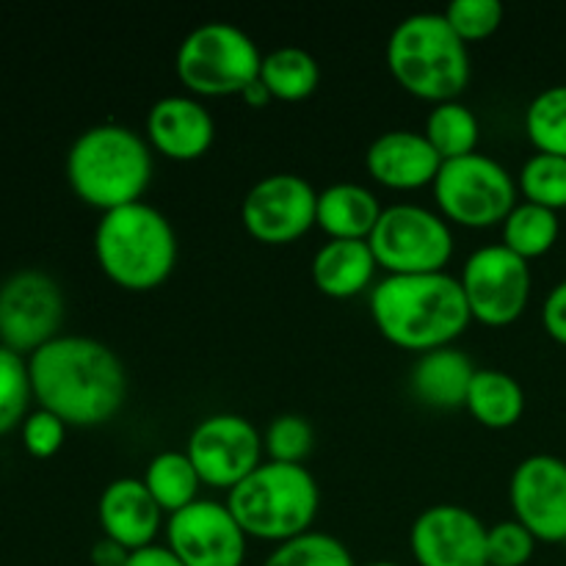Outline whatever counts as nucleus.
<instances>
[{
  "label": "nucleus",
  "instance_id": "obj_1",
  "mask_svg": "<svg viewBox=\"0 0 566 566\" xmlns=\"http://www.w3.org/2000/svg\"><path fill=\"white\" fill-rule=\"evenodd\" d=\"M28 374L39 409L81 429L108 423L127 396L125 365L94 337H53L31 354Z\"/></svg>",
  "mask_w": 566,
  "mask_h": 566
},
{
  "label": "nucleus",
  "instance_id": "obj_2",
  "mask_svg": "<svg viewBox=\"0 0 566 566\" xmlns=\"http://www.w3.org/2000/svg\"><path fill=\"white\" fill-rule=\"evenodd\" d=\"M376 329L409 352L451 346L473 321L462 282L448 271L434 274H387L370 291Z\"/></svg>",
  "mask_w": 566,
  "mask_h": 566
},
{
  "label": "nucleus",
  "instance_id": "obj_3",
  "mask_svg": "<svg viewBox=\"0 0 566 566\" xmlns=\"http://www.w3.org/2000/svg\"><path fill=\"white\" fill-rule=\"evenodd\" d=\"M153 171L147 138L116 122L83 130L66 153V180L72 191L103 213L142 202Z\"/></svg>",
  "mask_w": 566,
  "mask_h": 566
},
{
  "label": "nucleus",
  "instance_id": "obj_4",
  "mask_svg": "<svg viewBox=\"0 0 566 566\" xmlns=\"http://www.w3.org/2000/svg\"><path fill=\"white\" fill-rule=\"evenodd\" d=\"M387 70L409 94L448 103L470 83L468 42L459 39L440 11H418L392 28L387 39Z\"/></svg>",
  "mask_w": 566,
  "mask_h": 566
},
{
  "label": "nucleus",
  "instance_id": "obj_5",
  "mask_svg": "<svg viewBox=\"0 0 566 566\" xmlns=\"http://www.w3.org/2000/svg\"><path fill=\"white\" fill-rule=\"evenodd\" d=\"M94 254L111 282L125 291H153L177 265V232L158 208L133 202L99 216Z\"/></svg>",
  "mask_w": 566,
  "mask_h": 566
},
{
  "label": "nucleus",
  "instance_id": "obj_6",
  "mask_svg": "<svg viewBox=\"0 0 566 566\" xmlns=\"http://www.w3.org/2000/svg\"><path fill=\"white\" fill-rule=\"evenodd\" d=\"M318 506L321 490L315 475L304 464L271 459L227 495V509L243 534L276 545L313 531Z\"/></svg>",
  "mask_w": 566,
  "mask_h": 566
},
{
  "label": "nucleus",
  "instance_id": "obj_7",
  "mask_svg": "<svg viewBox=\"0 0 566 566\" xmlns=\"http://www.w3.org/2000/svg\"><path fill=\"white\" fill-rule=\"evenodd\" d=\"M263 53L247 31L224 20L193 28L175 53V70L193 97H230L260 77Z\"/></svg>",
  "mask_w": 566,
  "mask_h": 566
},
{
  "label": "nucleus",
  "instance_id": "obj_8",
  "mask_svg": "<svg viewBox=\"0 0 566 566\" xmlns=\"http://www.w3.org/2000/svg\"><path fill=\"white\" fill-rule=\"evenodd\" d=\"M431 186L442 219L462 227H492L506 221L517 205V180L512 171L479 149L462 158L442 160Z\"/></svg>",
  "mask_w": 566,
  "mask_h": 566
},
{
  "label": "nucleus",
  "instance_id": "obj_9",
  "mask_svg": "<svg viewBox=\"0 0 566 566\" xmlns=\"http://www.w3.org/2000/svg\"><path fill=\"white\" fill-rule=\"evenodd\" d=\"M368 243L379 269L387 274H434L446 271L453 254V232L448 221L412 202L381 210Z\"/></svg>",
  "mask_w": 566,
  "mask_h": 566
},
{
  "label": "nucleus",
  "instance_id": "obj_10",
  "mask_svg": "<svg viewBox=\"0 0 566 566\" xmlns=\"http://www.w3.org/2000/svg\"><path fill=\"white\" fill-rule=\"evenodd\" d=\"M462 291L470 315L486 326H506L531 302V265L503 243H486L470 252L462 269Z\"/></svg>",
  "mask_w": 566,
  "mask_h": 566
},
{
  "label": "nucleus",
  "instance_id": "obj_11",
  "mask_svg": "<svg viewBox=\"0 0 566 566\" xmlns=\"http://www.w3.org/2000/svg\"><path fill=\"white\" fill-rule=\"evenodd\" d=\"M263 434L243 415H208L193 426L186 453L208 486L232 490L263 464Z\"/></svg>",
  "mask_w": 566,
  "mask_h": 566
},
{
  "label": "nucleus",
  "instance_id": "obj_12",
  "mask_svg": "<svg viewBox=\"0 0 566 566\" xmlns=\"http://www.w3.org/2000/svg\"><path fill=\"white\" fill-rule=\"evenodd\" d=\"M64 293L44 271H17L0 285V340L22 354L36 352L59 337Z\"/></svg>",
  "mask_w": 566,
  "mask_h": 566
},
{
  "label": "nucleus",
  "instance_id": "obj_13",
  "mask_svg": "<svg viewBox=\"0 0 566 566\" xmlns=\"http://www.w3.org/2000/svg\"><path fill=\"white\" fill-rule=\"evenodd\" d=\"M247 539L227 503L219 501L199 497L166 523V547L182 566H243Z\"/></svg>",
  "mask_w": 566,
  "mask_h": 566
},
{
  "label": "nucleus",
  "instance_id": "obj_14",
  "mask_svg": "<svg viewBox=\"0 0 566 566\" xmlns=\"http://www.w3.org/2000/svg\"><path fill=\"white\" fill-rule=\"evenodd\" d=\"M318 191L293 171L254 182L241 202V221L263 243H291L315 224Z\"/></svg>",
  "mask_w": 566,
  "mask_h": 566
},
{
  "label": "nucleus",
  "instance_id": "obj_15",
  "mask_svg": "<svg viewBox=\"0 0 566 566\" xmlns=\"http://www.w3.org/2000/svg\"><path fill=\"white\" fill-rule=\"evenodd\" d=\"M409 551L418 566H486V525L470 509L437 503L415 517Z\"/></svg>",
  "mask_w": 566,
  "mask_h": 566
},
{
  "label": "nucleus",
  "instance_id": "obj_16",
  "mask_svg": "<svg viewBox=\"0 0 566 566\" xmlns=\"http://www.w3.org/2000/svg\"><path fill=\"white\" fill-rule=\"evenodd\" d=\"M514 520L536 542H566V462L551 453H534L514 468L509 484Z\"/></svg>",
  "mask_w": 566,
  "mask_h": 566
},
{
  "label": "nucleus",
  "instance_id": "obj_17",
  "mask_svg": "<svg viewBox=\"0 0 566 566\" xmlns=\"http://www.w3.org/2000/svg\"><path fill=\"white\" fill-rule=\"evenodd\" d=\"M147 142L171 160H197L213 147L216 119L193 94H166L147 114Z\"/></svg>",
  "mask_w": 566,
  "mask_h": 566
},
{
  "label": "nucleus",
  "instance_id": "obj_18",
  "mask_svg": "<svg viewBox=\"0 0 566 566\" xmlns=\"http://www.w3.org/2000/svg\"><path fill=\"white\" fill-rule=\"evenodd\" d=\"M442 158L423 133L387 130L370 142L365 153V169L376 182L398 191L431 186Z\"/></svg>",
  "mask_w": 566,
  "mask_h": 566
},
{
  "label": "nucleus",
  "instance_id": "obj_19",
  "mask_svg": "<svg viewBox=\"0 0 566 566\" xmlns=\"http://www.w3.org/2000/svg\"><path fill=\"white\" fill-rule=\"evenodd\" d=\"M97 517L103 536L133 553L155 545L164 509L155 503L142 479H116L99 495Z\"/></svg>",
  "mask_w": 566,
  "mask_h": 566
},
{
  "label": "nucleus",
  "instance_id": "obj_20",
  "mask_svg": "<svg viewBox=\"0 0 566 566\" xmlns=\"http://www.w3.org/2000/svg\"><path fill=\"white\" fill-rule=\"evenodd\" d=\"M475 370L479 368L462 348H431V352H423L415 359L409 387L426 407L457 409L468 403V390Z\"/></svg>",
  "mask_w": 566,
  "mask_h": 566
},
{
  "label": "nucleus",
  "instance_id": "obj_21",
  "mask_svg": "<svg viewBox=\"0 0 566 566\" xmlns=\"http://www.w3.org/2000/svg\"><path fill=\"white\" fill-rule=\"evenodd\" d=\"M376 263L368 241L329 238L313 258V280L321 293L332 298H348L363 293L374 282Z\"/></svg>",
  "mask_w": 566,
  "mask_h": 566
},
{
  "label": "nucleus",
  "instance_id": "obj_22",
  "mask_svg": "<svg viewBox=\"0 0 566 566\" xmlns=\"http://www.w3.org/2000/svg\"><path fill=\"white\" fill-rule=\"evenodd\" d=\"M379 197L359 182H332L318 191L315 224L329 238H354L368 241L381 216Z\"/></svg>",
  "mask_w": 566,
  "mask_h": 566
},
{
  "label": "nucleus",
  "instance_id": "obj_23",
  "mask_svg": "<svg viewBox=\"0 0 566 566\" xmlns=\"http://www.w3.org/2000/svg\"><path fill=\"white\" fill-rule=\"evenodd\" d=\"M468 412L486 429H509L525 412V390L512 374L479 368L468 390Z\"/></svg>",
  "mask_w": 566,
  "mask_h": 566
},
{
  "label": "nucleus",
  "instance_id": "obj_24",
  "mask_svg": "<svg viewBox=\"0 0 566 566\" xmlns=\"http://www.w3.org/2000/svg\"><path fill=\"white\" fill-rule=\"evenodd\" d=\"M260 81L274 99L296 103L310 97L321 83V66L313 53L298 44H282L269 50L260 64Z\"/></svg>",
  "mask_w": 566,
  "mask_h": 566
},
{
  "label": "nucleus",
  "instance_id": "obj_25",
  "mask_svg": "<svg viewBox=\"0 0 566 566\" xmlns=\"http://www.w3.org/2000/svg\"><path fill=\"white\" fill-rule=\"evenodd\" d=\"M142 481L147 484L155 503L169 514L199 501V486H202V479L186 451H164L149 459Z\"/></svg>",
  "mask_w": 566,
  "mask_h": 566
},
{
  "label": "nucleus",
  "instance_id": "obj_26",
  "mask_svg": "<svg viewBox=\"0 0 566 566\" xmlns=\"http://www.w3.org/2000/svg\"><path fill=\"white\" fill-rule=\"evenodd\" d=\"M558 232H562V221L556 210L534 202H517L503 221V247H509L523 260H534L556 247Z\"/></svg>",
  "mask_w": 566,
  "mask_h": 566
},
{
  "label": "nucleus",
  "instance_id": "obj_27",
  "mask_svg": "<svg viewBox=\"0 0 566 566\" xmlns=\"http://www.w3.org/2000/svg\"><path fill=\"white\" fill-rule=\"evenodd\" d=\"M423 136L429 138L431 147L437 149L442 160L462 158V155L475 153V147H479V116L459 99L437 103L426 116Z\"/></svg>",
  "mask_w": 566,
  "mask_h": 566
},
{
  "label": "nucleus",
  "instance_id": "obj_28",
  "mask_svg": "<svg viewBox=\"0 0 566 566\" xmlns=\"http://www.w3.org/2000/svg\"><path fill=\"white\" fill-rule=\"evenodd\" d=\"M525 133L536 153L566 158V83L542 88L525 111Z\"/></svg>",
  "mask_w": 566,
  "mask_h": 566
},
{
  "label": "nucleus",
  "instance_id": "obj_29",
  "mask_svg": "<svg viewBox=\"0 0 566 566\" xmlns=\"http://www.w3.org/2000/svg\"><path fill=\"white\" fill-rule=\"evenodd\" d=\"M263 566H357V562L337 536L324 534V531H307L296 539L276 545Z\"/></svg>",
  "mask_w": 566,
  "mask_h": 566
},
{
  "label": "nucleus",
  "instance_id": "obj_30",
  "mask_svg": "<svg viewBox=\"0 0 566 566\" xmlns=\"http://www.w3.org/2000/svg\"><path fill=\"white\" fill-rule=\"evenodd\" d=\"M517 188L525 193V202L542 208H566V158L562 155L536 153L523 164L517 177Z\"/></svg>",
  "mask_w": 566,
  "mask_h": 566
},
{
  "label": "nucleus",
  "instance_id": "obj_31",
  "mask_svg": "<svg viewBox=\"0 0 566 566\" xmlns=\"http://www.w3.org/2000/svg\"><path fill=\"white\" fill-rule=\"evenodd\" d=\"M31 374L22 354L11 352L0 343V434L11 431L25 420L28 401H31Z\"/></svg>",
  "mask_w": 566,
  "mask_h": 566
},
{
  "label": "nucleus",
  "instance_id": "obj_32",
  "mask_svg": "<svg viewBox=\"0 0 566 566\" xmlns=\"http://www.w3.org/2000/svg\"><path fill=\"white\" fill-rule=\"evenodd\" d=\"M263 446L271 462L302 464V459L313 451V426L302 415H280L265 429Z\"/></svg>",
  "mask_w": 566,
  "mask_h": 566
},
{
  "label": "nucleus",
  "instance_id": "obj_33",
  "mask_svg": "<svg viewBox=\"0 0 566 566\" xmlns=\"http://www.w3.org/2000/svg\"><path fill=\"white\" fill-rule=\"evenodd\" d=\"M442 14L462 42H479L501 28L503 3L501 0H451Z\"/></svg>",
  "mask_w": 566,
  "mask_h": 566
},
{
  "label": "nucleus",
  "instance_id": "obj_34",
  "mask_svg": "<svg viewBox=\"0 0 566 566\" xmlns=\"http://www.w3.org/2000/svg\"><path fill=\"white\" fill-rule=\"evenodd\" d=\"M536 536L520 520H501L486 528L490 566H525L534 558Z\"/></svg>",
  "mask_w": 566,
  "mask_h": 566
},
{
  "label": "nucleus",
  "instance_id": "obj_35",
  "mask_svg": "<svg viewBox=\"0 0 566 566\" xmlns=\"http://www.w3.org/2000/svg\"><path fill=\"white\" fill-rule=\"evenodd\" d=\"M66 437V423L48 409H36L22 420V446L31 457L50 459L61 451Z\"/></svg>",
  "mask_w": 566,
  "mask_h": 566
},
{
  "label": "nucleus",
  "instance_id": "obj_36",
  "mask_svg": "<svg viewBox=\"0 0 566 566\" xmlns=\"http://www.w3.org/2000/svg\"><path fill=\"white\" fill-rule=\"evenodd\" d=\"M542 324L553 340L566 346V280L547 293L545 304H542Z\"/></svg>",
  "mask_w": 566,
  "mask_h": 566
},
{
  "label": "nucleus",
  "instance_id": "obj_37",
  "mask_svg": "<svg viewBox=\"0 0 566 566\" xmlns=\"http://www.w3.org/2000/svg\"><path fill=\"white\" fill-rule=\"evenodd\" d=\"M127 562H130V551H127L125 545L108 539V536H103L99 542H94V547H92V564L94 566H125Z\"/></svg>",
  "mask_w": 566,
  "mask_h": 566
},
{
  "label": "nucleus",
  "instance_id": "obj_38",
  "mask_svg": "<svg viewBox=\"0 0 566 566\" xmlns=\"http://www.w3.org/2000/svg\"><path fill=\"white\" fill-rule=\"evenodd\" d=\"M125 566H182V564L169 547L149 545V547H142V551H133L130 562Z\"/></svg>",
  "mask_w": 566,
  "mask_h": 566
},
{
  "label": "nucleus",
  "instance_id": "obj_39",
  "mask_svg": "<svg viewBox=\"0 0 566 566\" xmlns=\"http://www.w3.org/2000/svg\"><path fill=\"white\" fill-rule=\"evenodd\" d=\"M241 97H243V103L252 105V108H263V105L269 103V99H274V97H271L269 88L263 86V81H260V77H258V81L249 83L247 88H243Z\"/></svg>",
  "mask_w": 566,
  "mask_h": 566
},
{
  "label": "nucleus",
  "instance_id": "obj_40",
  "mask_svg": "<svg viewBox=\"0 0 566 566\" xmlns=\"http://www.w3.org/2000/svg\"><path fill=\"white\" fill-rule=\"evenodd\" d=\"M363 566H401V564H396V562H370V564H363Z\"/></svg>",
  "mask_w": 566,
  "mask_h": 566
},
{
  "label": "nucleus",
  "instance_id": "obj_41",
  "mask_svg": "<svg viewBox=\"0 0 566 566\" xmlns=\"http://www.w3.org/2000/svg\"><path fill=\"white\" fill-rule=\"evenodd\" d=\"M486 566H490V564H486Z\"/></svg>",
  "mask_w": 566,
  "mask_h": 566
}]
</instances>
